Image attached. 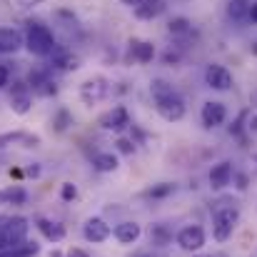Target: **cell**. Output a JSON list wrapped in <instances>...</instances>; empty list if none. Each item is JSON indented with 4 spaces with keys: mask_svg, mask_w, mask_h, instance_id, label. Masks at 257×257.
<instances>
[{
    "mask_svg": "<svg viewBox=\"0 0 257 257\" xmlns=\"http://www.w3.org/2000/svg\"><path fill=\"white\" fill-rule=\"evenodd\" d=\"M150 92H153V100H155V110L160 112L163 120L177 122V120L185 117V102H182V97L172 90V85L168 80H163V78L153 80V83H150Z\"/></svg>",
    "mask_w": 257,
    "mask_h": 257,
    "instance_id": "6da1fadb",
    "label": "cell"
},
{
    "mask_svg": "<svg viewBox=\"0 0 257 257\" xmlns=\"http://www.w3.org/2000/svg\"><path fill=\"white\" fill-rule=\"evenodd\" d=\"M237 220H240V207H237V202L230 200V197L217 200V202L212 205V235H215V240H217V242H225V240L232 235Z\"/></svg>",
    "mask_w": 257,
    "mask_h": 257,
    "instance_id": "7a4b0ae2",
    "label": "cell"
},
{
    "mask_svg": "<svg viewBox=\"0 0 257 257\" xmlns=\"http://www.w3.org/2000/svg\"><path fill=\"white\" fill-rule=\"evenodd\" d=\"M28 220L20 215L13 217H0V255L18 250L23 242H28Z\"/></svg>",
    "mask_w": 257,
    "mask_h": 257,
    "instance_id": "3957f363",
    "label": "cell"
},
{
    "mask_svg": "<svg viewBox=\"0 0 257 257\" xmlns=\"http://www.w3.org/2000/svg\"><path fill=\"white\" fill-rule=\"evenodd\" d=\"M25 48L33 53V55H50L53 50H55V35H53V30L50 28H45V25H38V23H33L30 28H28V35H25Z\"/></svg>",
    "mask_w": 257,
    "mask_h": 257,
    "instance_id": "277c9868",
    "label": "cell"
},
{
    "mask_svg": "<svg viewBox=\"0 0 257 257\" xmlns=\"http://www.w3.org/2000/svg\"><path fill=\"white\" fill-rule=\"evenodd\" d=\"M110 95V83L102 78V75H95V78H87L85 83L80 85V100L85 105H97L100 100H105Z\"/></svg>",
    "mask_w": 257,
    "mask_h": 257,
    "instance_id": "5b68a950",
    "label": "cell"
},
{
    "mask_svg": "<svg viewBox=\"0 0 257 257\" xmlns=\"http://www.w3.org/2000/svg\"><path fill=\"white\" fill-rule=\"evenodd\" d=\"M97 125H100L102 130L120 133V130H125V127L130 125V112H127V107H122V105H115V107L105 110V112L97 117Z\"/></svg>",
    "mask_w": 257,
    "mask_h": 257,
    "instance_id": "8992f818",
    "label": "cell"
},
{
    "mask_svg": "<svg viewBox=\"0 0 257 257\" xmlns=\"http://www.w3.org/2000/svg\"><path fill=\"white\" fill-rule=\"evenodd\" d=\"M177 245L185 250V252H197L202 245H205V230L200 225H187L177 232Z\"/></svg>",
    "mask_w": 257,
    "mask_h": 257,
    "instance_id": "52a82bcc",
    "label": "cell"
},
{
    "mask_svg": "<svg viewBox=\"0 0 257 257\" xmlns=\"http://www.w3.org/2000/svg\"><path fill=\"white\" fill-rule=\"evenodd\" d=\"M205 83L212 87V90H230L232 87V73L225 68V65H207L205 68Z\"/></svg>",
    "mask_w": 257,
    "mask_h": 257,
    "instance_id": "ba28073f",
    "label": "cell"
},
{
    "mask_svg": "<svg viewBox=\"0 0 257 257\" xmlns=\"http://www.w3.org/2000/svg\"><path fill=\"white\" fill-rule=\"evenodd\" d=\"M110 235H112V227L102 217H90L85 225H83V237H85L87 242H92V245L105 242Z\"/></svg>",
    "mask_w": 257,
    "mask_h": 257,
    "instance_id": "9c48e42d",
    "label": "cell"
},
{
    "mask_svg": "<svg viewBox=\"0 0 257 257\" xmlns=\"http://www.w3.org/2000/svg\"><path fill=\"white\" fill-rule=\"evenodd\" d=\"M10 107L18 115H25L33 107V92H30V87L25 85V83H15L13 95H10Z\"/></svg>",
    "mask_w": 257,
    "mask_h": 257,
    "instance_id": "30bf717a",
    "label": "cell"
},
{
    "mask_svg": "<svg viewBox=\"0 0 257 257\" xmlns=\"http://www.w3.org/2000/svg\"><path fill=\"white\" fill-rule=\"evenodd\" d=\"M225 117H227V110H225V105L222 102H205L202 105V125L210 130V127H217V125H222L225 122Z\"/></svg>",
    "mask_w": 257,
    "mask_h": 257,
    "instance_id": "8fae6325",
    "label": "cell"
},
{
    "mask_svg": "<svg viewBox=\"0 0 257 257\" xmlns=\"http://www.w3.org/2000/svg\"><path fill=\"white\" fill-rule=\"evenodd\" d=\"M112 235H115V240H117L120 245H133V242H138V240H140V235H143V227H140L138 222L127 220V222H120V225H115Z\"/></svg>",
    "mask_w": 257,
    "mask_h": 257,
    "instance_id": "7c38bea8",
    "label": "cell"
},
{
    "mask_svg": "<svg viewBox=\"0 0 257 257\" xmlns=\"http://www.w3.org/2000/svg\"><path fill=\"white\" fill-rule=\"evenodd\" d=\"M25 45V38L15 28H0V53H18Z\"/></svg>",
    "mask_w": 257,
    "mask_h": 257,
    "instance_id": "4fadbf2b",
    "label": "cell"
},
{
    "mask_svg": "<svg viewBox=\"0 0 257 257\" xmlns=\"http://www.w3.org/2000/svg\"><path fill=\"white\" fill-rule=\"evenodd\" d=\"M35 227H38L40 235H43L45 240H50V242H60V240L65 237V227H63L60 222H55V220L38 217V220H35Z\"/></svg>",
    "mask_w": 257,
    "mask_h": 257,
    "instance_id": "5bb4252c",
    "label": "cell"
},
{
    "mask_svg": "<svg viewBox=\"0 0 257 257\" xmlns=\"http://www.w3.org/2000/svg\"><path fill=\"white\" fill-rule=\"evenodd\" d=\"M232 165L230 163H217V165H212V170H210V185H212V190H222V187H227L230 185V180H232Z\"/></svg>",
    "mask_w": 257,
    "mask_h": 257,
    "instance_id": "9a60e30c",
    "label": "cell"
},
{
    "mask_svg": "<svg viewBox=\"0 0 257 257\" xmlns=\"http://www.w3.org/2000/svg\"><path fill=\"white\" fill-rule=\"evenodd\" d=\"M30 90H35V92H40V95H55L58 92V87L55 83L50 80V75L45 73V70H35V73H30Z\"/></svg>",
    "mask_w": 257,
    "mask_h": 257,
    "instance_id": "2e32d148",
    "label": "cell"
},
{
    "mask_svg": "<svg viewBox=\"0 0 257 257\" xmlns=\"http://www.w3.org/2000/svg\"><path fill=\"white\" fill-rule=\"evenodd\" d=\"M163 10H165V0H143L140 5H135V18L153 20V18L163 15Z\"/></svg>",
    "mask_w": 257,
    "mask_h": 257,
    "instance_id": "e0dca14e",
    "label": "cell"
},
{
    "mask_svg": "<svg viewBox=\"0 0 257 257\" xmlns=\"http://www.w3.org/2000/svg\"><path fill=\"white\" fill-rule=\"evenodd\" d=\"M50 55H53V68H60V70H75V68H78V58H75L68 48L55 45V50H53Z\"/></svg>",
    "mask_w": 257,
    "mask_h": 257,
    "instance_id": "ac0fdd59",
    "label": "cell"
},
{
    "mask_svg": "<svg viewBox=\"0 0 257 257\" xmlns=\"http://www.w3.org/2000/svg\"><path fill=\"white\" fill-rule=\"evenodd\" d=\"M13 143H25V148H35V145H40V138L38 135H28V133H3L0 135V148H8V145H13Z\"/></svg>",
    "mask_w": 257,
    "mask_h": 257,
    "instance_id": "d6986e66",
    "label": "cell"
},
{
    "mask_svg": "<svg viewBox=\"0 0 257 257\" xmlns=\"http://www.w3.org/2000/svg\"><path fill=\"white\" fill-rule=\"evenodd\" d=\"M130 53L138 63H150L155 58V45L148 43V40H133L130 43Z\"/></svg>",
    "mask_w": 257,
    "mask_h": 257,
    "instance_id": "ffe728a7",
    "label": "cell"
},
{
    "mask_svg": "<svg viewBox=\"0 0 257 257\" xmlns=\"http://www.w3.org/2000/svg\"><path fill=\"white\" fill-rule=\"evenodd\" d=\"M227 15H230L235 23L247 20V15H250V0H230V3H227Z\"/></svg>",
    "mask_w": 257,
    "mask_h": 257,
    "instance_id": "44dd1931",
    "label": "cell"
},
{
    "mask_svg": "<svg viewBox=\"0 0 257 257\" xmlns=\"http://www.w3.org/2000/svg\"><path fill=\"white\" fill-rule=\"evenodd\" d=\"M92 168L97 172H112V170H117V158L112 153H97L92 158Z\"/></svg>",
    "mask_w": 257,
    "mask_h": 257,
    "instance_id": "7402d4cb",
    "label": "cell"
},
{
    "mask_svg": "<svg viewBox=\"0 0 257 257\" xmlns=\"http://www.w3.org/2000/svg\"><path fill=\"white\" fill-rule=\"evenodd\" d=\"M0 200H3V202H13V205H25L28 192H25L20 185H15V187H8L5 192H0Z\"/></svg>",
    "mask_w": 257,
    "mask_h": 257,
    "instance_id": "603a6c76",
    "label": "cell"
},
{
    "mask_svg": "<svg viewBox=\"0 0 257 257\" xmlns=\"http://www.w3.org/2000/svg\"><path fill=\"white\" fill-rule=\"evenodd\" d=\"M168 30L172 35H187V33H192V23L187 18H172L168 23Z\"/></svg>",
    "mask_w": 257,
    "mask_h": 257,
    "instance_id": "cb8c5ba5",
    "label": "cell"
},
{
    "mask_svg": "<svg viewBox=\"0 0 257 257\" xmlns=\"http://www.w3.org/2000/svg\"><path fill=\"white\" fill-rule=\"evenodd\" d=\"M170 192H175V185L172 182H160V185H153L150 190H145V197L160 200V197H168Z\"/></svg>",
    "mask_w": 257,
    "mask_h": 257,
    "instance_id": "d4e9b609",
    "label": "cell"
},
{
    "mask_svg": "<svg viewBox=\"0 0 257 257\" xmlns=\"http://www.w3.org/2000/svg\"><path fill=\"white\" fill-rule=\"evenodd\" d=\"M38 252H40V247H38L35 242H23L18 250L5 252V255H0V257H33V255H38Z\"/></svg>",
    "mask_w": 257,
    "mask_h": 257,
    "instance_id": "484cf974",
    "label": "cell"
},
{
    "mask_svg": "<svg viewBox=\"0 0 257 257\" xmlns=\"http://www.w3.org/2000/svg\"><path fill=\"white\" fill-rule=\"evenodd\" d=\"M150 240H153V245H168L170 242V235H168V230H165V225H155L153 230H150Z\"/></svg>",
    "mask_w": 257,
    "mask_h": 257,
    "instance_id": "4316f807",
    "label": "cell"
},
{
    "mask_svg": "<svg viewBox=\"0 0 257 257\" xmlns=\"http://www.w3.org/2000/svg\"><path fill=\"white\" fill-rule=\"evenodd\" d=\"M53 125H55V130H58V133H63L68 125H73V117H70V112H68V110H60V112L55 115Z\"/></svg>",
    "mask_w": 257,
    "mask_h": 257,
    "instance_id": "83f0119b",
    "label": "cell"
},
{
    "mask_svg": "<svg viewBox=\"0 0 257 257\" xmlns=\"http://www.w3.org/2000/svg\"><path fill=\"white\" fill-rule=\"evenodd\" d=\"M60 197H63L65 202L75 200V197H78V187H75L73 182H63V187H60Z\"/></svg>",
    "mask_w": 257,
    "mask_h": 257,
    "instance_id": "f1b7e54d",
    "label": "cell"
},
{
    "mask_svg": "<svg viewBox=\"0 0 257 257\" xmlns=\"http://www.w3.org/2000/svg\"><path fill=\"white\" fill-rule=\"evenodd\" d=\"M115 145H117V150H120V153H125V155H133V153H135V143H133V140H125V138H120Z\"/></svg>",
    "mask_w": 257,
    "mask_h": 257,
    "instance_id": "f546056e",
    "label": "cell"
},
{
    "mask_svg": "<svg viewBox=\"0 0 257 257\" xmlns=\"http://www.w3.org/2000/svg\"><path fill=\"white\" fill-rule=\"evenodd\" d=\"M13 3H15V8H35V5H40L45 0H13Z\"/></svg>",
    "mask_w": 257,
    "mask_h": 257,
    "instance_id": "4dcf8cb0",
    "label": "cell"
},
{
    "mask_svg": "<svg viewBox=\"0 0 257 257\" xmlns=\"http://www.w3.org/2000/svg\"><path fill=\"white\" fill-rule=\"evenodd\" d=\"M8 80H10V68L8 65H0V87L8 85Z\"/></svg>",
    "mask_w": 257,
    "mask_h": 257,
    "instance_id": "1f68e13d",
    "label": "cell"
},
{
    "mask_svg": "<svg viewBox=\"0 0 257 257\" xmlns=\"http://www.w3.org/2000/svg\"><path fill=\"white\" fill-rule=\"evenodd\" d=\"M65 257H90V255H87L85 250H80V247H73V250L65 252Z\"/></svg>",
    "mask_w": 257,
    "mask_h": 257,
    "instance_id": "d6a6232c",
    "label": "cell"
},
{
    "mask_svg": "<svg viewBox=\"0 0 257 257\" xmlns=\"http://www.w3.org/2000/svg\"><path fill=\"white\" fill-rule=\"evenodd\" d=\"M247 18H250V20L257 25V3H252V5H250V15H247Z\"/></svg>",
    "mask_w": 257,
    "mask_h": 257,
    "instance_id": "836d02e7",
    "label": "cell"
},
{
    "mask_svg": "<svg viewBox=\"0 0 257 257\" xmlns=\"http://www.w3.org/2000/svg\"><path fill=\"white\" fill-rule=\"evenodd\" d=\"M247 127H250L252 133H257V115H252V117L247 120Z\"/></svg>",
    "mask_w": 257,
    "mask_h": 257,
    "instance_id": "e575fe53",
    "label": "cell"
},
{
    "mask_svg": "<svg viewBox=\"0 0 257 257\" xmlns=\"http://www.w3.org/2000/svg\"><path fill=\"white\" fill-rule=\"evenodd\" d=\"M237 187H240V190H245V187H247V177H245V175H240V177H237Z\"/></svg>",
    "mask_w": 257,
    "mask_h": 257,
    "instance_id": "d590c367",
    "label": "cell"
},
{
    "mask_svg": "<svg viewBox=\"0 0 257 257\" xmlns=\"http://www.w3.org/2000/svg\"><path fill=\"white\" fill-rule=\"evenodd\" d=\"M143 0H122V5H130V8H135V5H140Z\"/></svg>",
    "mask_w": 257,
    "mask_h": 257,
    "instance_id": "8d00e7d4",
    "label": "cell"
},
{
    "mask_svg": "<svg viewBox=\"0 0 257 257\" xmlns=\"http://www.w3.org/2000/svg\"><path fill=\"white\" fill-rule=\"evenodd\" d=\"M250 105H252V107H257V90L250 95Z\"/></svg>",
    "mask_w": 257,
    "mask_h": 257,
    "instance_id": "74e56055",
    "label": "cell"
},
{
    "mask_svg": "<svg viewBox=\"0 0 257 257\" xmlns=\"http://www.w3.org/2000/svg\"><path fill=\"white\" fill-rule=\"evenodd\" d=\"M50 257H63V255H60V252H58V250H55V252H53V255H50Z\"/></svg>",
    "mask_w": 257,
    "mask_h": 257,
    "instance_id": "f35d334b",
    "label": "cell"
},
{
    "mask_svg": "<svg viewBox=\"0 0 257 257\" xmlns=\"http://www.w3.org/2000/svg\"><path fill=\"white\" fill-rule=\"evenodd\" d=\"M252 53H255V55H257V43H252Z\"/></svg>",
    "mask_w": 257,
    "mask_h": 257,
    "instance_id": "ab89813d",
    "label": "cell"
},
{
    "mask_svg": "<svg viewBox=\"0 0 257 257\" xmlns=\"http://www.w3.org/2000/svg\"><path fill=\"white\" fill-rule=\"evenodd\" d=\"M138 257H153V255H148V252H143V255H138Z\"/></svg>",
    "mask_w": 257,
    "mask_h": 257,
    "instance_id": "60d3db41",
    "label": "cell"
},
{
    "mask_svg": "<svg viewBox=\"0 0 257 257\" xmlns=\"http://www.w3.org/2000/svg\"><path fill=\"white\" fill-rule=\"evenodd\" d=\"M207 257H220V255H207Z\"/></svg>",
    "mask_w": 257,
    "mask_h": 257,
    "instance_id": "b9f144b4",
    "label": "cell"
}]
</instances>
